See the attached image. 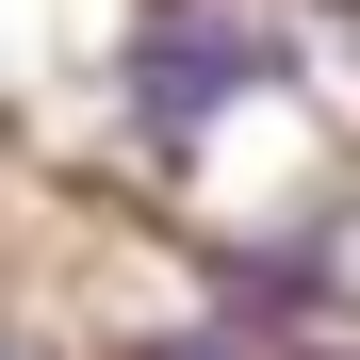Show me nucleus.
Listing matches in <instances>:
<instances>
[{
	"mask_svg": "<svg viewBox=\"0 0 360 360\" xmlns=\"http://www.w3.org/2000/svg\"><path fill=\"white\" fill-rule=\"evenodd\" d=\"M229 82H278V49L262 33H148V115H197V98H229Z\"/></svg>",
	"mask_w": 360,
	"mask_h": 360,
	"instance_id": "1",
	"label": "nucleus"
}]
</instances>
